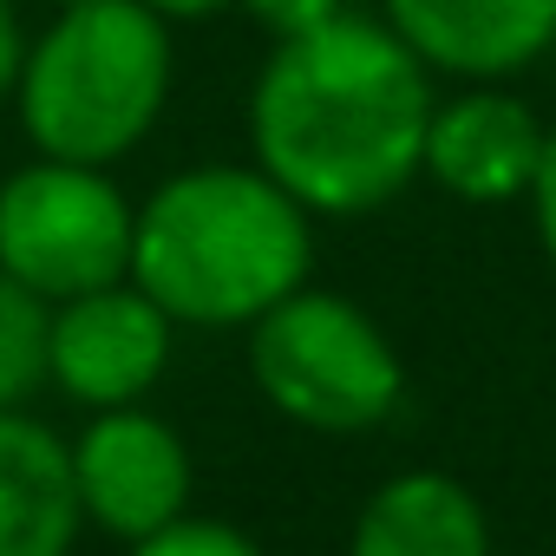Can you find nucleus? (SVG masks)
<instances>
[{
	"mask_svg": "<svg viewBox=\"0 0 556 556\" xmlns=\"http://www.w3.org/2000/svg\"><path fill=\"white\" fill-rule=\"evenodd\" d=\"M79 523L73 445L8 406L0 413V556H66Z\"/></svg>",
	"mask_w": 556,
	"mask_h": 556,
	"instance_id": "10",
	"label": "nucleus"
},
{
	"mask_svg": "<svg viewBox=\"0 0 556 556\" xmlns=\"http://www.w3.org/2000/svg\"><path fill=\"white\" fill-rule=\"evenodd\" d=\"M530 216H536V242L556 268V125L543 138V164H536V184H530Z\"/></svg>",
	"mask_w": 556,
	"mask_h": 556,
	"instance_id": "15",
	"label": "nucleus"
},
{
	"mask_svg": "<svg viewBox=\"0 0 556 556\" xmlns=\"http://www.w3.org/2000/svg\"><path fill=\"white\" fill-rule=\"evenodd\" d=\"M73 491L86 523L118 543H138L190 517V452L157 413L105 406L73 439Z\"/></svg>",
	"mask_w": 556,
	"mask_h": 556,
	"instance_id": "6",
	"label": "nucleus"
},
{
	"mask_svg": "<svg viewBox=\"0 0 556 556\" xmlns=\"http://www.w3.org/2000/svg\"><path fill=\"white\" fill-rule=\"evenodd\" d=\"M348 556H491V523L452 471H400L361 504Z\"/></svg>",
	"mask_w": 556,
	"mask_h": 556,
	"instance_id": "11",
	"label": "nucleus"
},
{
	"mask_svg": "<svg viewBox=\"0 0 556 556\" xmlns=\"http://www.w3.org/2000/svg\"><path fill=\"white\" fill-rule=\"evenodd\" d=\"M249 374L255 393L308 432H374L406 400V367L387 341V328L334 295V289H295L262 321H249Z\"/></svg>",
	"mask_w": 556,
	"mask_h": 556,
	"instance_id": "4",
	"label": "nucleus"
},
{
	"mask_svg": "<svg viewBox=\"0 0 556 556\" xmlns=\"http://www.w3.org/2000/svg\"><path fill=\"white\" fill-rule=\"evenodd\" d=\"M170 334L177 321L138 282L73 295L53 308V328H47V380L92 413L138 406L170 367Z\"/></svg>",
	"mask_w": 556,
	"mask_h": 556,
	"instance_id": "7",
	"label": "nucleus"
},
{
	"mask_svg": "<svg viewBox=\"0 0 556 556\" xmlns=\"http://www.w3.org/2000/svg\"><path fill=\"white\" fill-rule=\"evenodd\" d=\"M242 8L268 27V40H289V34H308V27L348 14L354 0H242Z\"/></svg>",
	"mask_w": 556,
	"mask_h": 556,
	"instance_id": "14",
	"label": "nucleus"
},
{
	"mask_svg": "<svg viewBox=\"0 0 556 556\" xmlns=\"http://www.w3.org/2000/svg\"><path fill=\"white\" fill-rule=\"evenodd\" d=\"M131 556H262V543H249L223 517H177L157 536H138Z\"/></svg>",
	"mask_w": 556,
	"mask_h": 556,
	"instance_id": "13",
	"label": "nucleus"
},
{
	"mask_svg": "<svg viewBox=\"0 0 556 556\" xmlns=\"http://www.w3.org/2000/svg\"><path fill=\"white\" fill-rule=\"evenodd\" d=\"M315 268V216L262 164L164 177L131 223V282L177 328H249Z\"/></svg>",
	"mask_w": 556,
	"mask_h": 556,
	"instance_id": "2",
	"label": "nucleus"
},
{
	"mask_svg": "<svg viewBox=\"0 0 556 556\" xmlns=\"http://www.w3.org/2000/svg\"><path fill=\"white\" fill-rule=\"evenodd\" d=\"M432 105L419 53L348 8L275 40L249 86V151L308 216H367L419 177Z\"/></svg>",
	"mask_w": 556,
	"mask_h": 556,
	"instance_id": "1",
	"label": "nucleus"
},
{
	"mask_svg": "<svg viewBox=\"0 0 556 556\" xmlns=\"http://www.w3.org/2000/svg\"><path fill=\"white\" fill-rule=\"evenodd\" d=\"M138 210L99 164L34 157L0 184V268L47 308L131 282Z\"/></svg>",
	"mask_w": 556,
	"mask_h": 556,
	"instance_id": "5",
	"label": "nucleus"
},
{
	"mask_svg": "<svg viewBox=\"0 0 556 556\" xmlns=\"http://www.w3.org/2000/svg\"><path fill=\"white\" fill-rule=\"evenodd\" d=\"M151 14H164V21H210V14H229V8H242V0H144Z\"/></svg>",
	"mask_w": 556,
	"mask_h": 556,
	"instance_id": "17",
	"label": "nucleus"
},
{
	"mask_svg": "<svg viewBox=\"0 0 556 556\" xmlns=\"http://www.w3.org/2000/svg\"><path fill=\"white\" fill-rule=\"evenodd\" d=\"M170 73L177 47L164 14H151L144 0H79L60 8L40 40H27L14 112L40 157L112 170L157 131Z\"/></svg>",
	"mask_w": 556,
	"mask_h": 556,
	"instance_id": "3",
	"label": "nucleus"
},
{
	"mask_svg": "<svg viewBox=\"0 0 556 556\" xmlns=\"http://www.w3.org/2000/svg\"><path fill=\"white\" fill-rule=\"evenodd\" d=\"M380 21L426 73L471 86L510 79L556 47V0H380Z\"/></svg>",
	"mask_w": 556,
	"mask_h": 556,
	"instance_id": "9",
	"label": "nucleus"
},
{
	"mask_svg": "<svg viewBox=\"0 0 556 556\" xmlns=\"http://www.w3.org/2000/svg\"><path fill=\"white\" fill-rule=\"evenodd\" d=\"M21 21H14V0H0V105H14V79H21Z\"/></svg>",
	"mask_w": 556,
	"mask_h": 556,
	"instance_id": "16",
	"label": "nucleus"
},
{
	"mask_svg": "<svg viewBox=\"0 0 556 556\" xmlns=\"http://www.w3.org/2000/svg\"><path fill=\"white\" fill-rule=\"evenodd\" d=\"M543 138H549V125L517 92H504L497 79L491 86H465L458 99L432 105L419 177H432L458 203L497 210V203L530 197L536 164H543Z\"/></svg>",
	"mask_w": 556,
	"mask_h": 556,
	"instance_id": "8",
	"label": "nucleus"
},
{
	"mask_svg": "<svg viewBox=\"0 0 556 556\" xmlns=\"http://www.w3.org/2000/svg\"><path fill=\"white\" fill-rule=\"evenodd\" d=\"M47 328H53V308L0 268V413L21 406L47 380Z\"/></svg>",
	"mask_w": 556,
	"mask_h": 556,
	"instance_id": "12",
	"label": "nucleus"
},
{
	"mask_svg": "<svg viewBox=\"0 0 556 556\" xmlns=\"http://www.w3.org/2000/svg\"><path fill=\"white\" fill-rule=\"evenodd\" d=\"M53 8H79V0H53Z\"/></svg>",
	"mask_w": 556,
	"mask_h": 556,
	"instance_id": "18",
	"label": "nucleus"
}]
</instances>
